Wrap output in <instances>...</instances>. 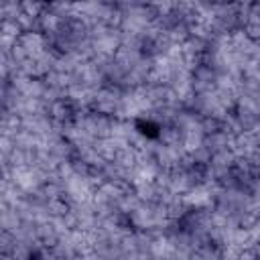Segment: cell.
<instances>
[{"label": "cell", "mask_w": 260, "mask_h": 260, "mask_svg": "<svg viewBox=\"0 0 260 260\" xmlns=\"http://www.w3.org/2000/svg\"><path fill=\"white\" fill-rule=\"evenodd\" d=\"M134 128L138 130V134H142L146 138H158L160 136V126L152 120H146V118H138L134 122Z\"/></svg>", "instance_id": "cell-1"}]
</instances>
